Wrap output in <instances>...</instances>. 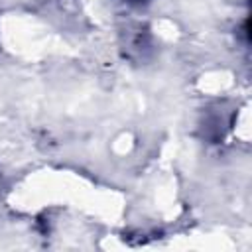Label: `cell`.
Instances as JSON below:
<instances>
[{
  "label": "cell",
  "instance_id": "obj_1",
  "mask_svg": "<svg viewBox=\"0 0 252 252\" xmlns=\"http://www.w3.org/2000/svg\"><path fill=\"white\" fill-rule=\"evenodd\" d=\"M130 2H136V4H142V2H148V0H130Z\"/></svg>",
  "mask_w": 252,
  "mask_h": 252
}]
</instances>
